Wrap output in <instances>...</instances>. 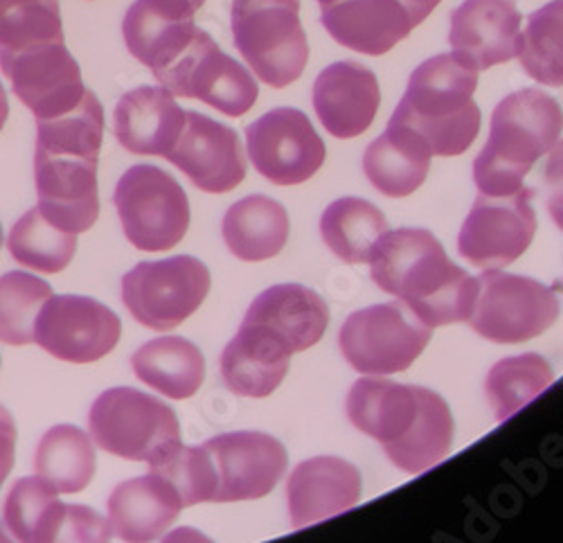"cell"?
I'll return each mask as SVG.
<instances>
[{"label":"cell","instance_id":"cell-1","mask_svg":"<svg viewBox=\"0 0 563 543\" xmlns=\"http://www.w3.org/2000/svg\"><path fill=\"white\" fill-rule=\"evenodd\" d=\"M350 422L406 474L440 465L453 446V415L433 390L388 379H358L347 392Z\"/></svg>","mask_w":563,"mask_h":543},{"label":"cell","instance_id":"cell-2","mask_svg":"<svg viewBox=\"0 0 563 543\" xmlns=\"http://www.w3.org/2000/svg\"><path fill=\"white\" fill-rule=\"evenodd\" d=\"M369 276L431 330L466 323L478 296V280L453 264L424 229L388 231L374 246Z\"/></svg>","mask_w":563,"mask_h":543},{"label":"cell","instance_id":"cell-3","mask_svg":"<svg viewBox=\"0 0 563 543\" xmlns=\"http://www.w3.org/2000/svg\"><path fill=\"white\" fill-rule=\"evenodd\" d=\"M476 88V68L455 55L431 57L410 75L390 122L415 131L433 156H460L474 145L481 131Z\"/></svg>","mask_w":563,"mask_h":543},{"label":"cell","instance_id":"cell-4","mask_svg":"<svg viewBox=\"0 0 563 543\" xmlns=\"http://www.w3.org/2000/svg\"><path fill=\"white\" fill-rule=\"evenodd\" d=\"M563 131L559 102L539 88L507 96L492 115L489 141L474 160V180L481 195L507 197L523 188L534 163L550 154Z\"/></svg>","mask_w":563,"mask_h":543},{"label":"cell","instance_id":"cell-5","mask_svg":"<svg viewBox=\"0 0 563 543\" xmlns=\"http://www.w3.org/2000/svg\"><path fill=\"white\" fill-rule=\"evenodd\" d=\"M232 43L268 86L298 81L309 62L300 0H232Z\"/></svg>","mask_w":563,"mask_h":543},{"label":"cell","instance_id":"cell-6","mask_svg":"<svg viewBox=\"0 0 563 543\" xmlns=\"http://www.w3.org/2000/svg\"><path fill=\"white\" fill-rule=\"evenodd\" d=\"M90 435L111 456L154 465L176 451L180 424L165 401L135 388H111L92 403Z\"/></svg>","mask_w":563,"mask_h":543},{"label":"cell","instance_id":"cell-7","mask_svg":"<svg viewBox=\"0 0 563 543\" xmlns=\"http://www.w3.org/2000/svg\"><path fill=\"white\" fill-rule=\"evenodd\" d=\"M126 240L147 253L172 251L190 229V201L178 180L156 165H135L115 188Z\"/></svg>","mask_w":563,"mask_h":543},{"label":"cell","instance_id":"cell-8","mask_svg":"<svg viewBox=\"0 0 563 543\" xmlns=\"http://www.w3.org/2000/svg\"><path fill=\"white\" fill-rule=\"evenodd\" d=\"M429 341L431 328L401 300L354 311L339 334L347 364L356 373L374 377L408 370Z\"/></svg>","mask_w":563,"mask_h":543},{"label":"cell","instance_id":"cell-9","mask_svg":"<svg viewBox=\"0 0 563 543\" xmlns=\"http://www.w3.org/2000/svg\"><path fill=\"white\" fill-rule=\"evenodd\" d=\"M478 296L468 325L498 345L526 343L548 332L559 319L556 293L539 280L487 268L476 278Z\"/></svg>","mask_w":563,"mask_h":543},{"label":"cell","instance_id":"cell-10","mask_svg":"<svg viewBox=\"0 0 563 543\" xmlns=\"http://www.w3.org/2000/svg\"><path fill=\"white\" fill-rule=\"evenodd\" d=\"M208 266L190 255L140 262L122 278V300L140 325L156 332L178 328L210 291Z\"/></svg>","mask_w":563,"mask_h":543},{"label":"cell","instance_id":"cell-11","mask_svg":"<svg viewBox=\"0 0 563 543\" xmlns=\"http://www.w3.org/2000/svg\"><path fill=\"white\" fill-rule=\"evenodd\" d=\"M154 77L174 98L201 100L230 118H242L249 113L260 96L251 70H246L238 59L228 57L201 27L180 55L154 73Z\"/></svg>","mask_w":563,"mask_h":543},{"label":"cell","instance_id":"cell-12","mask_svg":"<svg viewBox=\"0 0 563 543\" xmlns=\"http://www.w3.org/2000/svg\"><path fill=\"white\" fill-rule=\"evenodd\" d=\"M0 70L36 120L73 111L86 93L79 64L68 53L64 38L36 43L23 51L0 48Z\"/></svg>","mask_w":563,"mask_h":543},{"label":"cell","instance_id":"cell-13","mask_svg":"<svg viewBox=\"0 0 563 543\" xmlns=\"http://www.w3.org/2000/svg\"><path fill=\"white\" fill-rule=\"evenodd\" d=\"M534 192L521 188L507 197L478 195L472 212L464 219L457 251L478 268H505L519 259L537 233L532 208Z\"/></svg>","mask_w":563,"mask_h":543},{"label":"cell","instance_id":"cell-14","mask_svg":"<svg viewBox=\"0 0 563 543\" xmlns=\"http://www.w3.org/2000/svg\"><path fill=\"white\" fill-rule=\"evenodd\" d=\"M122 323L107 304L86 296H53L34 323V343L68 364H92L118 345Z\"/></svg>","mask_w":563,"mask_h":543},{"label":"cell","instance_id":"cell-15","mask_svg":"<svg viewBox=\"0 0 563 543\" xmlns=\"http://www.w3.org/2000/svg\"><path fill=\"white\" fill-rule=\"evenodd\" d=\"M253 167L275 186H300L324 163L327 149L309 118L298 109H273L246 126Z\"/></svg>","mask_w":563,"mask_h":543},{"label":"cell","instance_id":"cell-16","mask_svg":"<svg viewBox=\"0 0 563 543\" xmlns=\"http://www.w3.org/2000/svg\"><path fill=\"white\" fill-rule=\"evenodd\" d=\"M214 476V503L255 501L271 494L287 469L279 440L260 431H234L203 442Z\"/></svg>","mask_w":563,"mask_h":543},{"label":"cell","instance_id":"cell-17","mask_svg":"<svg viewBox=\"0 0 563 543\" xmlns=\"http://www.w3.org/2000/svg\"><path fill=\"white\" fill-rule=\"evenodd\" d=\"M98 160L70 154H34L38 210L59 231L86 233L100 217Z\"/></svg>","mask_w":563,"mask_h":543},{"label":"cell","instance_id":"cell-18","mask_svg":"<svg viewBox=\"0 0 563 543\" xmlns=\"http://www.w3.org/2000/svg\"><path fill=\"white\" fill-rule=\"evenodd\" d=\"M165 158L208 195H225L246 176L238 131L197 111H185V126Z\"/></svg>","mask_w":563,"mask_h":543},{"label":"cell","instance_id":"cell-19","mask_svg":"<svg viewBox=\"0 0 563 543\" xmlns=\"http://www.w3.org/2000/svg\"><path fill=\"white\" fill-rule=\"evenodd\" d=\"M521 21L514 0H464L451 14L453 55L476 70L507 64L519 53Z\"/></svg>","mask_w":563,"mask_h":543},{"label":"cell","instance_id":"cell-20","mask_svg":"<svg viewBox=\"0 0 563 543\" xmlns=\"http://www.w3.org/2000/svg\"><path fill=\"white\" fill-rule=\"evenodd\" d=\"M382 90L377 75L358 62L327 66L313 84V109L334 138H356L377 118Z\"/></svg>","mask_w":563,"mask_h":543},{"label":"cell","instance_id":"cell-21","mask_svg":"<svg viewBox=\"0 0 563 543\" xmlns=\"http://www.w3.org/2000/svg\"><path fill=\"white\" fill-rule=\"evenodd\" d=\"M363 491L358 469L336 456L300 463L287 483L289 517L296 530L316 525L352 510Z\"/></svg>","mask_w":563,"mask_h":543},{"label":"cell","instance_id":"cell-22","mask_svg":"<svg viewBox=\"0 0 563 543\" xmlns=\"http://www.w3.org/2000/svg\"><path fill=\"white\" fill-rule=\"evenodd\" d=\"M242 323L266 332L289 354H296L322 339L330 325V307L309 287L275 285L253 300Z\"/></svg>","mask_w":563,"mask_h":543},{"label":"cell","instance_id":"cell-23","mask_svg":"<svg viewBox=\"0 0 563 543\" xmlns=\"http://www.w3.org/2000/svg\"><path fill=\"white\" fill-rule=\"evenodd\" d=\"M320 23L336 43L369 57L390 53L417 27L401 0H336L322 5Z\"/></svg>","mask_w":563,"mask_h":543},{"label":"cell","instance_id":"cell-24","mask_svg":"<svg viewBox=\"0 0 563 543\" xmlns=\"http://www.w3.org/2000/svg\"><path fill=\"white\" fill-rule=\"evenodd\" d=\"M195 14L190 0H135L122 23L129 53L158 73L192 41Z\"/></svg>","mask_w":563,"mask_h":543},{"label":"cell","instance_id":"cell-25","mask_svg":"<svg viewBox=\"0 0 563 543\" xmlns=\"http://www.w3.org/2000/svg\"><path fill=\"white\" fill-rule=\"evenodd\" d=\"M113 126L126 152L165 158L185 126V111L165 86H140L118 102Z\"/></svg>","mask_w":563,"mask_h":543},{"label":"cell","instance_id":"cell-26","mask_svg":"<svg viewBox=\"0 0 563 543\" xmlns=\"http://www.w3.org/2000/svg\"><path fill=\"white\" fill-rule=\"evenodd\" d=\"M107 508L111 534L122 541H156L185 510L174 485L152 469L118 485Z\"/></svg>","mask_w":563,"mask_h":543},{"label":"cell","instance_id":"cell-27","mask_svg":"<svg viewBox=\"0 0 563 543\" xmlns=\"http://www.w3.org/2000/svg\"><path fill=\"white\" fill-rule=\"evenodd\" d=\"M431 158V147L415 131L388 122V129L365 149L363 171L382 195L401 199L424 184Z\"/></svg>","mask_w":563,"mask_h":543},{"label":"cell","instance_id":"cell-28","mask_svg":"<svg viewBox=\"0 0 563 543\" xmlns=\"http://www.w3.org/2000/svg\"><path fill=\"white\" fill-rule=\"evenodd\" d=\"M291 354L266 332L242 323L221 354V379L240 397L262 399L289 373Z\"/></svg>","mask_w":563,"mask_h":543},{"label":"cell","instance_id":"cell-29","mask_svg":"<svg viewBox=\"0 0 563 543\" xmlns=\"http://www.w3.org/2000/svg\"><path fill=\"white\" fill-rule=\"evenodd\" d=\"M221 233L234 257L262 262L285 248L289 240V214L275 199L253 195L228 208Z\"/></svg>","mask_w":563,"mask_h":543},{"label":"cell","instance_id":"cell-30","mask_svg":"<svg viewBox=\"0 0 563 543\" xmlns=\"http://www.w3.org/2000/svg\"><path fill=\"white\" fill-rule=\"evenodd\" d=\"M131 366L135 377L169 399H190L206 379L201 350L180 336L154 339L140 347Z\"/></svg>","mask_w":563,"mask_h":543},{"label":"cell","instance_id":"cell-31","mask_svg":"<svg viewBox=\"0 0 563 543\" xmlns=\"http://www.w3.org/2000/svg\"><path fill=\"white\" fill-rule=\"evenodd\" d=\"M70 506L38 476L14 483L3 506V523L19 541H66Z\"/></svg>","mask_w":563,"mask_h":543},{"label":"cell","instance_id":"cell-32","mask_svg":"<svg viewBox=\"0 0 563 543\" xmlns=\"http://www.w3.org/2000/svg\"><path fill=\"white\" fill-rule=\"evenodd\" d=\"M388 231L384 212L358 197L334 201L320 217L322 242L347 264L369 262L374 246Z\"/></svg>","mask_w":563,"mask_h":543},{"label":"cell","instance_id":"cell-33","mask_svg":"<svg viewBox=\"0 0 563 543\" xmlns=\"http://www.w3.org/2000/svg\"><path fill=\"white\" fill-rule=\"evenodd\" d=\"M96 446L90 435L73 424L53 426L36 446V476L59 494L84 491L96 476Z\"/></svg>","mask_w":563,"mask_h":543},{"label":"cell","instance_id":"cell-34","mask_svg":"<svg viewBox=\"0 0 563 543\" xmlns=\"http://www.w3.org/2000/svg\"><path fill=\"white\" fill-rule=\"evenodd\" d=\"M554 381V373L541 354L528 352L498 361L489 370L485 392L496 422L509 420L537 399Z\"/></svg>","mask_w":563,"mask_h":543},{"label":"cell","instance_id":"cell-35","mask_svg":"<svg viewBox=\"0 0 563 543\" xmlns=\"http://www.w3.org/2000/svg\"><path fill=\"white\" fill-rule=\"evenodd\" d=\"M102 138H104V109L98 96L88 88L81 102L73 111L51 120H36L38 152L100 158Z\"/></svg>","mask_w":563,"mask_h":543},{"label":"cell","instance_id":"cell-36","mask_svg":"<svg viewBox=\"0 0 563 543\" xmlns=\"http://www.w3.org/2000/svg\"><path fill=\"white\" fill-rule=\"evenodd\" d=\"M8 248L25 268L38 274H59L75 257L77 235L59 231L38 208H32L14 223Z\"/></svg>","mask_w":563,"mask_h":543},{"label":"cell","instance_id":"cell-37","mask_svg":"<svg viewBox=\"0 0 563 543\" xmlns=\"http://www.w3.org/2000/svg\"><path fill=\"white\" fill-rule=\"evenodd\" d=\"M516 57L534 81L563 86V0H552L530 14Z\"/></svg>","mask_w":563,"mask_h":543},{"label":"cell","instance_id":"cell-38","mask_svg":"<svg viewBox=\"0 0 563 543\" xmlns=\"http://www.w3.org/2000/svg\"><path fill=\"white\" fill-rule=\"evenodd\" d=\"M51 298L53 287L25 270L0 278V341L8 345L34 343L36 315Z\"/></svg>","mask_w":563,"mask_h":543},{"label":"cell","instance_id":"cell-39","mask_svg":"<svg viewBox=\"0 0 563 543\" xmlns=\"http://www.w3.org/2000/svg\"><path fill=\"white\" fill-rule=\"evenodd\" d=\"M59 38H64L59 0H0V48L23 51Z\"/></svg>","mask_w":563,"mask_h":543},{"label":"cell","instance_id":"cell-40","mask_svg":"<svg viewBox=\"0 0 563 543\" xmlns=\"http://www.w3.org/2000/svg\"><path fill=\"white\" fill-rule=\"evenodd\" d=\"M152 472L167 478L180 494L183 506L192 508L199 503H214L217 476L206 446H178L176 451L154 465Z\"/></svg>","mask_w":563,"mask_h":543},{"label":"cell","instance_id":"cell-41","mask_svg":"<svg viewBox=\"0 0 563 543\" xmlns=\"http://www.w3.org/2000/svg\"><path fill=\"white\" fill-rule=\"evenodd\" d=\"M543 190L552 221L563 231V141L550 149V158L543 174Z\"/></svg>","mask_w":563,"mask_h":543},{"label":"cell","instance_id":"cell-42","mask_svg":"<svg viewBox=\"0 0 563 543\" xmlns=\"http://www.w3.org/2000/svg\"><path fill=\"white\" fill-rule=\"evenodd\" d=\"M14 448H16V424L5 406H0V485L5 483L14 467ZM0 541H10V534L0 525Z\"/></svg>","mask_w":563,"mask_h":543},{"label":"cell","instance_id":"cell-43","mask_svg":"<svg viewBox=\"0 0 563 543\" xmlns=\"http://www.w3.org/2000/svg\"><path fill=\"white\" fill-rule=\"evenodd\" d=\"M401 3L410 12L415 25H419L431 16V12L442 3V0H401Z\"/></svg>","mask_w":563,"mask_h":543},{"label":"cell","instance_id":"cell-44","mask_svg":"<svg viewBox=\"0 0 563 543\" xmlns=\"http://www.w3.org/2000/svg\"><path fill=\"white\" fill-rule=\"evenodd\" d=\"M8 115H10V102H8V93H5L3 84H0V131H3Z\"/></svg>","mask_w":563,"mask_h":543},{"label":"cell","instance_id":"cell-45","mask_svg":"<svg viewBox=\"0 0 563 543\" xmlns=\"http://www.w3.org/2000/svg\"><path fill=\"white\" fill-rule=\"evenodd\" d=\"M190 3H192V8L199 12V10L206 5V0H190Z\"/></svg>","mask_w":563,"mask_h":543},{"label":"cell","instance_id":"cell-46","mask_svg":"<svg viewBox=\"0 0 563 543\" xmlns=\"http://www.w3.org/2000/svg\"><path fill=\"white\" fill-rule=\"evenodd\" d=\"M320 5H332V3H336V0H318Z\"/></svg>","mask_w":563,"mask_h":543},{"label":"cell","instance_id":"cell-47","mask_svg":"<svg viewBox=\"0 0 563 543\" xmlns=\"http://www.w3.org/2000/svg\"><path fill=\"white\" fill-rule=\"evenodd\" d=\"M0 246H3V225H0Z\"/></svg>","mask_w":563,"mask_h":543}]
</instances>
